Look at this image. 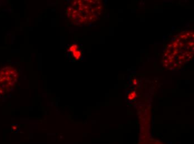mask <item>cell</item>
<instances>
[{"label": "cell", "mask_w": 194, "mask_h": 144, "mask_svg": "<svg viewBox=\"0 0 194 144\" xmlns=\"http://www.w3.org/2000/svg\"><path fill=\"white\" fill-rule=\"evenodd\" d=\"M18 72L16 68L7 66L0 70V94L7 93L17 83Z\"/></svg>", "instance_id": "6da1fadb"}, {"label": "cell", "mask_w": 194, "mask_h": 144, "mask_svg": "<svg viewBox=\"0 0 194 144\" xmlns=\"http://www.w3.org/2000/svg\"><path fill=\"white\" fill-rule=\"evenodd\" d=\"M73 55L74 57L75 58V59L77 60H79L80 59V58L81 57L82 55V53L81 52L79 51H77L74 52H73Z\"/></svg>", "instance_id": "7a4b0ae2"}, {"label": "cell", "mask_w": 194, "mask_h": 144, "mask_svg": "<svg viewBox=\"0 0 194 144\" xmlns=\"http://www.w3.org/2000/svg\"><path fill=\"white\" fill-rule=\"evenodd\" d=\"M136 97V93L135 92H132V93H131L128 94L127 98H128V99L129 100H134L135 99Z\"/></svg>", "instance_id": "3957f363"}, {"label": "cell", "mask_w": 194, "mask_h": 144, "mask_svg": "<svg viewBox=\"0 0 194 144\" xmlns=\"http://www.w3.org/2000/svg\"><path fill=\"white\" fill-rule=\"evenodd\" d=\"M78 45L77 44H73L69 48V51L72 52H74L75 51H78Z\"/></svg>", "instance_id": "277c9868"}]
</instances>
